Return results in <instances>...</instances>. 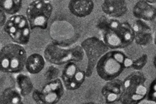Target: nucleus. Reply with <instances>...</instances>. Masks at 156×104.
<instances>
[{"instance_id":"bb28decb","label":"nucleus","mask_w":156,"mask_h":104,"mask_svg":"<svg viewBox=\"0 0 156 104\" xmlns=\"http://www.w3.org/2000/svg\"><path fill=\"white\" fill-rule=\"evenodd\" d=\"M154 45L156 46V31L155 34L154 38Z\"/></svg>"},{"instance_id":"f257e3e1","label":"nucleus","mask_w":156,"mask_h":104,"mask_svg":"<svg viewBox=\"0 0 156 104\" xmlns=\"http://www.w3.org/2000/svg\"><path fill=\"white\" fill-rule=\"evenodd\" d=\"M102 32L103 41L112 49L125 48L135 40L132 26L115 19L111 18L108 25Z\"/></svg>"},{"instance_id":"dca6fc26","label":"nucleus","mask_w":156,"mask_h":104,"mask_svg":"<svg viewBox=\"0 0 156 104\" xmlns=\"http://www.w3.org/2000/svg\"><path fill=\"white\" fill-rule=\"evenodd\" d=\"M44 59L38 53H33L27 58L25 67L30 74H37L43 69L45 66Z\"/></svg>"},{"instance_id":"4be33fe9","label":"nucleus","mask_w":156,"mask_h":104,"mask_svg":"<svg viewBox=\"0 0 156 104\" xmlns=\"http://www.w3.org/2000/svg\"><path fill=\"white\" fill-rule=\"evenodd\" d=\"M146 97L147 101L156 104V78L151 83Z\"/></svg>"},{"instance_id":"1a4fd4ad","label":"nucleus","mask_w":156,"mask_h":104,"mask_svg":"<svg viewBox=\"0 0 156 104\" xmlns=\"http://www.w3.org/2000/svg\"><path fill=\"white\" fill-rule=\"evenodd\" d=\"M61 77L66 89L75 90L81 86L86 76L85 72L80 70L75 62H70L65 66Z\"/></svg>"},{"instance_id":"5701e85b","label":"nucleus","mask_w":156,"mask_h":104,"mask_svg":"<svg viewBox=\"0 0 156 104\" xmlns=\"http://www.w3.org/2000/svg\"><path fill=\"white\" fill-rule=\"evenodd\" d=\"M32 98L37 104H44L41 98V91L38 90H35L33 91Z\"/></svg>"},{"instance_id":"b1692460","label":"nucleus","mask_w":156,"mask_h":104,"mask_svg":"<svg viewBox=\"0 0 156 104\" xmlns=\"http://www.w3.org/2000/svg\"><path fill=\"white\" fill-rule=\"evenodd\" d=\"M0 13H1V20H0V24H1V26H4L7 20H6V16L5 13L3 12L2 10L1 9L0 11Z\"/></svg>"},{"instance_id":"f3484780","label":"nucleus","mask_w":156,"mask_h":104,"mask_svg":"<svg viewBox=\"0 0 156 104\" xmlns=\"http://www.w3.org/2000/svg\"><path fill=\"white\" fill-rule=\"evenodd\" d=\"M22 95L15 88L8 87L4 89L0 96V104H22Z\"/></svg>"},{"instance_id":"20e7f679","label":"nucleus","mask_w":156,"mask_h":104,"mask_svg":"<svg viewBox=\"0 0 156 104\" xmlns=\"http://www.w3.org/2000/svg\"><path fill=\"white\" fill-rule=\"evenodd\" d=\"M44 55L47 62L55 65L61 66L70 62H81L85 52L81 46L77 45L71 48H65L58 41H53L46 46Z\"/></svg>"},{"instance_id":"a878e982","label":"nucleus","mask_w":156,"mask_h":104,"mask_svg":"<svg viewBox=\"0 0 156 104\" xmlns=\"http://www.w3.org/2000/svg\"><path fill=\"white\" fill-rule=\"evenodd\" d=\"M153 63L154 66L156 68V55L154 56V58Z\"/></svg>"},{"instance_id":"9d476101","label":"nucleus","mask_w":156,"mask_h":104,"mask_svg":"<svg viewBox=\"0 0 156 104\" xmlns=\"http://www.w3.org/2000/svg\"><path fill=\"white\" fill-rule=\"evenodd\" d=\"M44 104H56L60 101L64 94V88L60 79L57 78L49 81L41 91Z\"/></svg>"},{"instance_id":"4468645a","label":"nucleus","mask_w":156,"mask_h":104,"mask_svg":"<svg viewBox=\"0 0 156 104\" xmlns=\"http://www.w3.org/2000/svg\"><path fill=\"white\" fill-rule=\"evenodd\" d=\"M133 13L137 19L146 22L152 21L156 18V8L144 0H140L133 7Z\"/></svg>"},{"instance_id":"2eb2a0df","label":"nucleus","mask_w":156,"mask_h":104,"mask_svg":"<svg viewBox=\"0 0 156 104\" xmlns=\"http://www.w3.org/2000/svg\"><path fill=\"white\" fill-rule=\"evenodd\" d=\"M94 8L93 0H70L68 8L70 13L78 18H84L90 15Z\"/></svg>"},{"instance_id":"ddd939ff","label":"nucleus","mask_w":156,"mask_h":104,"mask_svg":"<svg viewBox=\"0 0 156 104\" xmlns=\"http://www.w3.org/2000/svg\"><path fill=\"white\" fill-rule=\"evenodd\" d=\"M101 9L104 13L112 18L123 16L128 11L125 0H104Z\"/></svg>"},{"instance_id":"39448f33","label":"nucleus","mask_w":156,"mask_h":104,"mask_svg":"<svg viewBox=\"0 0 156 104\" xmlns=\"http://www.w3.org/2000/svg\"><path fill=\"white\" fill-rule=\"evenodd\" d=\"M146 79L139 71L134 72L123 81L124 92L120 101L124 104H136L147 96V91L145 85Z\"/></svg>"},{"instance_id":"f03ea898","label":"nucleus","mask_w":156,"mask_h":104,"mask_svg":"<svg viewBox=\"0 0 156 104\" xmlns=\"http://www.w3.org/2000/svg\"><path fill=\"white\" fill-rule=\"evenodd\" d=\"M27 58L26 51L22 45L7 44L0 52L1 71L5 73H18L23 70Z\"/></svg>"},{"instance_id":"6e6552de","label":"nucleus","mask_w":156,"mask_h":104,"mask_svg":"<svg viewBox=\"0 0 156 104\" xmlns=\"http://www.w3.org/2000/svg\"><path fill=\"white\" fill-rule=\"evenodd\" d=\"M80 46L87 58V67L85 73L87 77H90L99 60L108 52L109 48L103 40L96 37L85 39Z\"/></svg>"},{"instance_id":"7ed1b4c3","label":"nucleus","mask_w":156,"mask_h":104,"mask_svg":"<svg viewBox=\"0 0 156 104\" xmlns=\"http://www.w3.org/2000/svg\"><path fill=\"white\" fill-rule=\"evenodd\" d=\"M127 58L121 51H108L96 64L98 74L101 79L107 81L116 79L126 68V62Z\"/></svg>"},{"instance_id":"412c9836","label":"nucleus","mask_w":156,"mask_h":104,"mask_svg":"<svg viewBox=\"0 0 156 104\" xmlns=\"http://www.w3.org/2000/svg\"><path fill=\"white\" fill-rule=\"evenodd\" d=\"M148 60V57L146 54L142 55L139 58L133 60L131 67L135 70L138 71L141 70L147 64Z\"/></svg>"},{"instance_id":"9b49d317","label":"nucleus","mask_w":156,"mask_h":104,"mask_svg":"<svg viewBox=\"0 0 156 104\" xmlns=\"http://www.w3.org/2000/svg\"><path fill=\"white\" fill-rule=\"evenodd\" d=\"M135 34V40L139 46H144L153 40L152 29L145 21L137 19L132 26Z\"/></svg>"},{"instance_id":"393cba45","label":"nucleus","mask_w":156,"mask_h":104,"mask_svg":"<svg viewBox=\"0 0 156 104\" xmlns=\"http://www.w3.org/2000/svg\"><path fill=\"white\" fill-rule=\"evenodd\" d=\"M144 1H146L148 3L151 4L153 5L156 4V0H144Z\"/></svg>"},{"instance_id":"6ab92c4d","label":"nucleus","mask_w":156,"mask_h":104,"mask_svg":"<svg viewBox=\"0 0 156 104\" xmlns=\"http://www.w3.org/2000/svg\"><path fill=\"white\" fill-rule=\"evenodd\" d=\"M23 3V0H0V7L5 13L12 16L20 10Z\"/></svg>"},{"instance_id":"cd10ccee","label":"nucleus","mask_w":156,"mask_h":104,"mask_svg":"<svg viewBox=\"0 0 156 104\" xmlns=\"http://www.w3.org/2000/svg\"><path fill=\"white\" fill-rule=\"evenodd\" d=\"M31 1H35V0H31Z\"/></svg>"},{"instance_id":"0eeeda50","label":"nucleus","mask_w":156,"mask_h":104,"mask_svg":"<svg viewBox=\"0 0 156 104\" xmlns=\"http://www.w3.org/2000/svg\"><path fill=\"white\" fill-rule=\"evenodd\" d=\"M3 30L15 43L23 46L30 41L31 28L27 17L23 15L11 16L4 25Z\"/></svg>"},{"instance_id":"a211bd4d","label":"nucleus","mask_w":156,"mask_h":104,"mask_svg":"<svg viewBox=\"0 0 156 104\" xmlns=\"http://www.w3.org/2000/svg\"><path fill=\"white\" fill-rule=\"evenodd\" d=\"M16 79L22 96L25 97L28 96L32 91L34 85L30 77L26 74H19L17 75Z\"/></svg>"},{"instance_id":"423d86ee","label":"nucleus","mask_w":156,"mask_h":104,"mask_svg":"<svg viewBox=\"0 0 156 104\" xmlns=\"http://www.w3.org/2000/svg\"><path fill=\"white\" fill-rule=\"evenodd\" d=\"M51 0H35L27 7L26 14L31 30L47 29L53 12Z\"/></svg>"},{"instance_id":"aec40b11","label":"nucleus","mask_w":156,"mask_h":104,"mask_svg":"<svg viewBox=\"0 0 156 104\" xmlns=\"http://www.w3.org/2000/svg\"><path fill=\"white\" fill-rule=\"evenodd\" d=\"M60 71L59 69L54 65L50 66L45 72L44 77L45 79L47 81L57 79L59 76Z\"/></svg>"},{"instance_id":"f8f14e48","label":"nucleus","mask_w":156,"mask_h":104,"mask_svg":"<svg viewBox=\"0 0 156 104\" xmlns=\"http://www.w3.org/2000/svg\"><path fill=\"white\" fill-rule=\"evenodd\" d=\"M123 81L114 79L107 81L102 88V93L107 103L120 101L124 92Z\"/></svg>"}]
</instances>
